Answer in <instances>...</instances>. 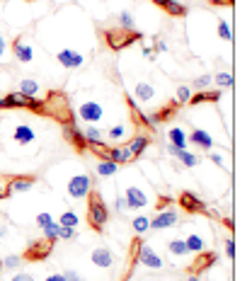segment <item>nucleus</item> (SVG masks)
Returning a JSON list of instances; mask_svg holds the SVG:
<instances>
[{"label":"nucleus","mask_w":252,"mask_h":281,"mask_svg":"<svg viewBox=\"0 0 252 281\" xmlns=\"http://www.w3.org/2000/svg\"><path fill=\"white\" fill-rule=\"evenodd\" d=\"M124 204H126V209H146V206H148V197H146L143 189L128 187V189H126V197H124Z\"/></svg>","instance_id":"8"},{"label":"nucleus","mask_w":252,"mask_h":281,"mask_svg":"<svg viewBox=\"0 0 252 281\" xmlns=\"http://www.w3.org/2000/svg\"><path fill=\"white\" fill-rule=\"evenodd\" d=\"M211 160H213L218 167H223V155H216V153H213V155H211Z\"/></svg>","instance_id":"47"},{"label":"nucleus","mask_w":252,"mask_h":281,"mask_svg":"<svg viewBox=\"0 0 252 281\" xmlns=\"http://www.w3.org/2000/svg\"><path fill=\"white\" fill-rule=\"evenodd\" d=\"M148 145H150V139H148V136H136L133 140H128V145H126V148L131 150V155H133V158H138V155H141Z\"/></svg>","instance_id":"20"},{"label":"nucleus","mask_w":252,"mask_h":281,"mask_svg":"<svg viewBox=\"0 0 252 281\" xmlns=\"http://www.w3.org/2000/svg\"><path fill=\"white\" fill-rule=\"evenodd\" d=\"M51 250H54V242L46 240V238H42L37 242H29V247L24 252V260L27 262H42V260H46L51 255Z\"/></svg>","instance_id":"3"},{"label":"nucleus","mask_w":252,"mask_h":281,"mask_svg":"<svg viewBox=\"0 0 252 281\" xmlns=\"http://www.w3.org/2000/svg\"><path fill=\"white\" fill-rule=\"evenodd\" d=\"M218 37H221V39H226V41H231V39H233L231 24H228V22H223V20L218 22Z\"/></svg>","instance_id":"34"},{"label":"nucleus","mask_w":252,"mask_h":281,"mask_svg":"<svg viewBox=\"0 0 252 281\" xmlns=\"http://www.w3.org/2000/svg\"><path fill=\"white\" fill-rule=\"evenodd\" d=\"M0 216H2V213H0Z\"/></svg>","instance_id":"55"},{"label":"nucleus","mask_w":252,"mask_h":281,"mask_svg":"<svg viewBox=\"0 0 252 281\" xmlns=\"http://www.w3.org/2000/svg\"><path fill=\"white\" fill-rule=\"evenodd\" d=\"M56 59H59V63H61L63 68H68V70L80 68V66L85 63V56H83L80 51H73V49H63V51H59Z\"/></svg>","instance_id":"7"},{"label":"nucleus","mask_w":252,"mask_h":281,"mask_svg":"<svg viewBox=\"0 0 252 281\" xmlns=\"http://www.w3.org/2000/svg\"><path fill=\"white\" fill-rule=\"evenodd\" d=\"M143 56H146V59H155V51H153L150 46H146V44H143Z\"/></svg>","instance_id":"45"},{"label":"nucleus","mask_w":252,"mask_h":281,"mask_svg":"<svg viewBox=\"0 0 252 281\" xmlns=\"http://www.w3.org/2000/svg\"><path fill=\"white\" fill-rule=\"evenodd\" d=\"M2 54H5V37L0 34V56H2Z\"/></svg>","instance_id":"51"},{"label":"nucleus","mask_w":252,"mask_h":281,"mask_svg":"<svg viewBox=\"0 0 252 281\" xmlns=\"http://www.w3.org/2000/svg\"><path fill=\"white\" fill-rule=\"evenodd\" d=\"M131 228H133L136 235H143L146 230H150V218H146V216H136V218L131 221Z\"/></svg>","instance_id":"26"},{"label":"nucleus","mask_w":252,"mask_h":281,"mask_svg":"<svg viewBox=\"0 0 252 281\" xmlns=\"http://www.w3.org/2000/svg\"><path fill=\"white\" fill-rule=\"evenodd\" d=\"M59 225H63V228H75V225H78V216H75L73 211H65L61 218H59Z\"/></svg>","instance_id":"31"},{"label":"nucleus","mask_w":252,"mask_h":281,"mask_svg":"<svg viewBox=\"0 0 252 281\" xmlns=\"http://www.w3.org/2000/svg\"><path fill=\"white\" fill-rule=\"evenodd\" d=\"M17 264H20V257H12V255H10V257L2 260V267H5V269H15Z\"/></svg>","instance_id":"42"},{"label":"nucleus","mask_w":252,"mask_h":281,"mask_svg":"<svg viewBox=\"0 0 252 281\" xmlns=\"http://www.w3.org/2000/svg\"><path fill=\"white\" fill-rule=\"evenodd\" d=\"M119 22H122L124 29H133V15H131L128 10H124V12L119 15Z\"/></svg>","instance_id":"37"},{"label":"nucleus","mask_w":252,"mask_h":281,"mask_svg":"<svg viewBox=\"0 0 252 281\" xmlns=\"http://www.w3.org/2000/svg\"><path fill=\"white\" fill-rule=\"evenodd\" d=\"M213 80H216L218 87H231V85H233V75H231V73H218Z\"/></svg>","instance_id":"35"},{"label":"nucleus","mask_w":252,"mask_h":281,"mask_svg":"<svg viewBox=\"0 0 252 281\" xmlns=\"http://www.w3.org/2000/svg\"><path fill=\"white\" fill-rule=\"evenodd\" d=\"M59 228H61L59 223H49V225H44V228H42V230H44V238L51 240V242H56V240H59Z\"/></svg>","instance_id":"32"},{"label":"nucleus","mask_w":252,"mask_h":281,"mask_svg":"<svg viewBox=\"0 0 252 281\" xmlns=\"http://www.w3.org/2000/svg\"><path fill=\"white\" fill-rule=\"evenodd\" d=\"M136 97H138L141 102H150V100L155 97L153 85H148V82H138V85H136Z\"/></svg>","instance_id":"24"},{"label":"nucleus","mask_w":252,"mask_h":281,"mask_svg":"<svg viewBox=\"0 0 252 281\" xmlns=\"http://www.w3.org/2000/svg\"><path fill=\"white\" fill-rule=\"evenodd\" d=\"M187 140L191 143H196L199 148H204V150H209L211 145H213V139H211V134H206V131H201V129H194L191 134L187 136Z\"/></svg>","instance_id":"18"},{"label":"nucleus","mask_w":252,"mask_h":281,"mask_svg":"<svg viewBox=\"0 0 252 281\" xmlns=\"http://www.w3.org/2000/svg\"><path fill=\"white\" fill-rule=\"evenodd\" d=\"M160 10H165L168 15H172V17H187L189 7L187 5H182V2H177V0H153Z\"/></svg>","instance_id":"13"},{"label":"nucleus","mask_w":252,"mask_h":281,"mask_svg":"<svg viewBox=\"0 0 252 281\" xmlns=\"http://www.w3.org/2000/svg\"><path fill=\"white\" fill-rule=\"evenodd\" d=\"M83 136H85V140H87V145H100V143H105V134L97 129V126H85L83 129Z\"/></svg>","instance_id":"23"},{"label":"nucleus","mask_w":252,"mask_h":281,"mask_svg":"<svg viewBox=\"0 0 252 281\" xmlns=\"http://www.w3.org/2000/svg\"><path fill=\"white\" fill-rule=\"evenodd\" d=\"M168 250H170V255H175V257H185V255H189V252H187V245H185V240H182V238H175V240H170Z\"/></svg>","instance_id":"27"},{"label":"nucleus","mask_w":252,"mask_h":281,"mask_svg":"<svg viewBox=\"0 0 252 281\" xmlns=\"http://www.w3.org/2000/svg\"><path fill=\"white\" fill-rule=\"evenodd\" d=\"M12 281H34V277H29V274H17V277H12Z\"/></svg>","instance_id":"46"},{"label":"nucleus","mask_w":252,"mask_h":281,"mask_svg":"<svg viewBox=\"0 0 252 281\" xmlns=\"http://www.w3.org/2000/svg\"><path fill=\"white\" fill-rule=\"evenodd\" d=\"M46 281H65L63 274H51V277H46Z\"/></svg>","instance_id":"48"},{"label":"nucleus","mask_w":252,"mask_h":281,"mask_svg":"<svg viewBox=\"0 0 252 281\" xmlns=\"http://www.w3.org/2000/svg\"><path fill=\"white\" fill-rule=\"evenodd\" d=\"M226 257L228 260L235 257V242H233V238H226Z\"/></svg>","instance_id":"40"},{"label":"nucleus","mask_w":252,"mask_h":281,"mask_svg":"<svg viewBox=\"0 0 252 281\" xmlns=\"http://www.w3.org/2000/svg\"><path fill=\"white\" fill-rule=\"evenodd\" d=\"M165 49H168V46H165V41H158V44H155V49H153V51H165Z\"/></svg>","instance_id":"50"},{"label":"nucleus","mask_w":252,"mask_h":281,"mask_svg":"<svg viewBox=\"0 0 252 281\" xmlns=\"http://www.w3.org/2000/svg\"><path fill=\"white\" fill-rule=\"evenodd\" d=\"M180 206L187 211V213H204V211H206L204 199H199V197L191 194V192H182V194H180Z\"/></svg>","instance_id":"9"},{"label":"nucleus","mask_w":252,"mask_h":281,"mask_svg":"<svg viewBox=\"0 0 252 281\" xmlns=\"http://www.w3.org/2000/svg\"><path fill=\"white\" fill-rule=\"evenodd\" d=\"M107 136H109L112 140H122V139L126 136V126H124V124H119V126H112Z\"/></svg>","instance_id":"36"},{"label":"nucleus","mask_w":252,"mask_h":281,"mask_svg":"<svg viewBox=\"0 0 252 281\" xmlns=\"http://www.w3.org/2000/svg\"><path fill=\"white\" fill-rule=\"evenodd\" d=\"M216 260H218L216 252H199V257H196V262H194V267H191V277H199V272H204V269H209L211 264H216Z\"/></svg>","instance_id":"14"},{"label":"nucleus","mask_w":252,"mask_h":281,"mask_svg":"<svg viewBox=\"0 0 252 281\" xmlns=\"http://www.w3.org/2000/svg\"><path fill=\"white\" fill-rule=\"evenodd\" d=\"M37 184V177H15L7 184V194H17V192H29Z\"/></svg>","instance_id":"15"},{"label":"nucleus","mask_w":252,"mask_h":281,"mask_svg":"<svg viewBox=\"0 0 252 281\" xmlns=\"http://www.w3.org/2000/svg\"><path fill=\"white\" fill-rule=\"evenodd\" d=\"M221 100V92L218 90H213V92H196V95H191L189 97V104H201V102H218Z\"/></svg>","instance_id":"22"},{"label":"nucleus","mask_w":252,"mask_h":281,"mask_svg":"<svg viewBox=\"0 0 252 281\" xmlns=\"http://www.w3.org/2000/svg\"><path fill=\"white\" fill-rule=\"evenodd\" d=\"M117 170H119V165L112 162V160H102V162L97 165V172H100L102 177H109V175H114Z\"/></svg>","instance_id":"29"},{"label":"nucleus","mask_w":252,"mask_h":281,"mask_svg":"<svg viewBox=\"0 0 252 281\" xmlns=\"http://www.w3.org/2000/svg\"><path fill=\"white\" fill-rule=\"evenodd\" d=\"M189 97H191V90H189V87H185V85L177 87V102H180V104L189 102Z\"/></svg>","instance_id":"38"},{"label":"nucleus","mask_w":252,"mask_h":281,"mask_svg":"<svg viewBox=\"0 0 252 281\" xmlns=\"http://www.w3.org/2000/svg\"><path fill=\"white\" fill-rule=\"evenodd\" d=\"M185 245H187V252H204V247H206V242H204V238L201 235H189L187 240H185Z\"/></svg>","instance_id":"25"},{"label":"nucleus","mask_w":252,"mask_h":281,"mask_svg":"<svg viewBox=\"0 0 252 281\" xmlns=\"http://www.w3.org/2000/svg\"><path fill=\"white\" fill-rule=\"evenodd\" d=\"M211 82H213V75L204 73V75H199V78L194 80V87H196V90H206V87H209Z\"/></svg>","instance_id":"33"},{"label":"nucleus","mask_w":252,"mask_h":281,"mask_svg":"<svg viewBox=\"0 0 252 281\" xmlns=\"http://www.w3.org/2000/svg\"><path fill=\"white\" fill-rule=\"evenodd\" d=\"M63 136H65V140H70V143L75 145L78 153H85V150L90 148L85 136H83V129H78L75 121H73V124H63Z\"/></svg>","instance_id":"5"},{"label":"nucleus","mask_w":252,"mask_h":281,"mask_svg":"<svg viewBox=\"0 0 252 281\" xmlns=\"http://www.w3.org/2000/svg\"><path fill=\"white\" fill-rule=\"evenodd\" d=\"M177 211H160L153 221H150V228L153 230H163V228H172V225H177Z\"/></svg>","instance_id":"11"},{"label":"nucleus","mask_w":252,"mask_h":281,"mask_svg":"<svg viewBox=\"0 0 252 281\" xmlns=\"http://www.w3.org/2000/svg\"><path fill=\"white\" fill-rule=\"evenodd\" d=\"M78 114H80V119H83V121L95 124V121H102L105 109H102V104H100V102H83V104H80V109H78Z\"/></svg>","instance_id":"6"},{"label":"nucleus","mask_w":252,"mask_h":281,"mask_svg":"<svg viewBox=\"0 0 252 281\" xmlns=\"http://www.w3.org/2000/svg\"><path fill=\"white\" fill-rule=\"evenodd\" d=\"M175 158H180V162H182L185 167H194V165L199 162V158H196L194 153H189V150H180Z\"/></svg>","instance_id":"30"},{"label":"nucleus","mask_w":252,"mask_h":281,"mask_svg":"<svg viewBox=\"0 0 252 281\" xmlns=\"http://www.w3.org/2000/svg\"><path fill=\"white\" fill-rule=\"evenodd\" d=\"M92 189V177L90 175H75L70 182H68V194L70 199H85Z\"/></svg>","instance_id":"4"},{"label":"nucleus","mask_w":252,"mask_h":281,"mask_svg":"<svg viewBox=\"0 0 252 281\" xmlns=\"http://www.w3.org/2000/svg\"><path fill=\"white\" fill-rule=\"evenodd\" d=\"M165 150H168L170 155H177V153H180V148H175V145H170V143H168V148H165Z\"/></svg>","instance_id":"49"},{"label":"nucleus","mask_w":252,"mask_h":281,"mask_svg":"<svg viewBox=\"0 0 252 281\" xmlns=\"http://www.w3.org/2000/svg\"><path fill=\"white\" fill-rule=\"evenodd\" d=\"M189 281H199V277H191V279H189Z\"/></svg>","instance_id":"53"},{"label":"nucleus","mask_w":252,"mask_h":281,"mask_svg":"<svg viewBox=\"0 0 252 281\" xmlns=\"http://www.w3.org/2000/svg\"><path fill=\"white\" fill-rule=\"evenodd\" d=\"M92 264H97V267H102V269L112 267V264H114L112 250H107V247H97V250H92Z\"/></svg>","instance_id":"16"},{"label":"nucleus","mask_w":252,"mask_h":281,"mask_svg":"<svg viewBox=\"0 0 252 281\" xmlns=\"http://www.w3.org/2000/svg\"><path fill=\"white\" fill-rule=\"evenodd\" d=\"M59 238L61 240H70V238H75V228H59Z\"/></svg>","instance_id":"41"},{"label":"nucleus","mask_w":252,"mask_h":281,"mask_svg":"<svg viewBox=\"0 0 252 281\" xmlns=\"http://www.w3.org/2000/svg\"><path fill=\"white\" fill-rule=\"evenodd\" d=\"M2 235H5V228H2V225H0V238H2Z\"/></svg>","instance_id":"52"},{"label":"nucleus","mask_w":252,"mask_h":281,"mask_svg":"<svg viewBox=\"0 0 252 281\" xmlns=\"http://www.w3.org/2000/svg\"><path fill=\"white\" fill-rule=\"evenodd\" d=\"M12 56L20 61V63H29L32 59H34V51H32V46L20 37V39H15L12 41Z\"/></svg>","instance_id":"12"},{"label":"nucleus","mask_w":252,"mask_h":281,"mask_svg":"<svg viewBox=\"0 0 252 281\" xmlns=\"http://www.w3.org/2000/svg\"><path fill=\"white\" fill-rule=\"evenodd\" d=\"M15 140L17 143H22V145H27V143H32L34 140V129L32 126H27V124H20V126H15Z\"/></svg>","instance_id":"19"},{"label":"nucleus","mask_w":252,"mask_h":281,"mask_svg":"<svg viewBox=\"0 0 252 281\" xmlns=\"http://www.w3.org/2000/svg\"><path fill=\"white\" fill-rule=\"evenodd\" d=\"M0 272H2V262H0Z\"/></svg>","instance_id":"54"},{"label":"nucleus","mask_w":252,"mask_h":281,"mask_svg":"<svg viewBox=\"0 0 252 281\" xmlns=\"http://www.w3.org/2000/svg\"><path fill=\"white\" fill-rule=\"evenodd\" d=\"M141 39H143V34H141V32L124 29V27L105 32V41H107V46H109V49H114V51H122V49H126V46H131V44L141 41Z\"/></svg>","instance_id":"2"},{"label":"nucleus","mask_w":252,"mask_h":281,"mask_svg":"<svg viewBox=\"0 0 252 281\" xmlns=\"http://www.w3.org/2000/svg\"><path fill=\"white\" fill-rule=\"evenodd\" d=\"M87 221H90L92 230H97V233H102L109 221V209L97 189H90V194H87Z\"/></svg>","instance_id":"1"},{"label":"nucleus","mask_w":252,"mask_h":281,"mask_svg":"<svg viewBox=\"0 0 252 281\" xmlns=\"http://www.w3.org/2000/svg\"><path fill=\"white\" fill-rule=\"evenodd\" d=\"M170 204H172V199H170V197H160V201H158V209L165 211V206H170Z\"/></svg>","instance_id":"44"},{"label":"nucleus","mask_w":252,"mask_h":281,"mask_svg":"<svg viewBox=\"0 0 252 281\" xmlns=\"http://www.w3.org/2000/svg\"><path fill=\"white\" fill-rule=\"evenodd\" d=\"M136 252H138V260H141V264H143V267H148V269H160V267H163V260H160V257H158V255L148 247V245H143V242H141Z\"/></svg>","instance_id":"10"},{"label":"nucleus","mask_w":252,"mask_h":281,"mask_svg":"<svg viewBox=\"0 0 252 281\" xmlns=\"http://www.w3.org/2000/svg\"><path fill=\"white\" fill-rule=\"evenodd\" d=\"M20 92H22V95H27V97H34V95L39 92V82H37V80H32V78H24V80H22V85H20Z\"/></svg>","instance_id":"28"},{"label":"nucleus","mask_w":252,"mask_h":281,"mask_svg":"<svg viewBox=\"0 0 252 281\" xmlns=\"http://www.w3.org/2000/svg\"><path fill=\"white\" fill-rule=\"evenodd\" d=\"M63 277H65V281H85L83 277H80V274H78V272H73V269H68Z\"/></svg>","instance_id":"43"},{"label":"nucleus","mask_w":252,"mask_h":281,"mask_svg":"<svg viewBox=\"0 0 252 281\" xmlns=\"http://www.w3.org/2000/svg\"><path fill=\"white\" fill-rule=\"evenodd\" d=\"M177 107H180V102L175 100L170 107H163V109H158L153 117H148V121H150V124H158V121H168V119H172V117H175Z\"/></svg>","instance_id":"17"},{"label":"nucleus","mask_w":252,"mask_h":281,"mask_svg":"<svg viewBox=\"0 0 252 281\" xmlns=\"http://www.w3.org/2000/svg\"><path fill=\"white\" fill-rule=\"evenodd\" d=\"M168 139H170V145H175V148H180V150H187V134L182 131V129H170V134H168Z\"/></svg>","instance_id":"21"},{"label":"nucleus","mask_w":252,"mask_h":281,"mask_svg":"<svg viewBox=\"0 0 252 281\" xmlns=\"http://www.w3.org/2000/svg\"><path fill=\"white\" fill-rule=\"evenodd\" d=\"M49 223H54L51 213H46V211H44V213H39V216H37V225H39V228H44V225H49Z\"/></svg>","instance_id":"39"}]
</instances>
